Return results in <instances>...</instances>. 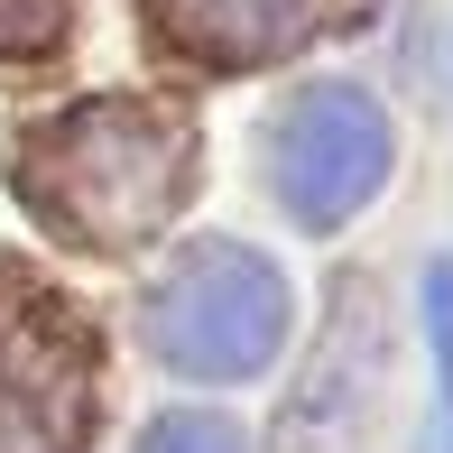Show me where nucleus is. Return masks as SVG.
<instances>
[{
	"instance_id": "1",
	"label": "nucleus",
	"mask_w": 453,
	"mask_h": 453,
	"mask_svg": "<svg viewBox=\"0 0 453 453\" xmlns=\"http://www.w3.org/2000/svg\"><path fill=\"white\" fill-rule=\"evenodd\" d=\"M185 139L167 111L139 102H84V111L47 120L19 149V195L74 241H139L176 195Z\"/></svg>"
},
{
	"instance_id": "2",
	"label": "nucleus",
	"mask_w": 453,
	"mask_h": 453,
	"mask_svg": "<svg viewBox=\"0 0 453 453\" xmlns=\"http://www.w3.org/2000/svg\"><path fill=\"white\" fill-rule=\"evenodd\" d=\"M149 352L185 380H259L287 342V287L241 241H195L149 287Z\"/></svg>"
},
{
	"instance_id": "3",
	"label": "nucleus",
	"mask_w": 453,
	"mask_h": 453,
	"mask_svg": "<svg viewBox=\"0 0 453 453\" xmlns=\"http://www.w3.org/2000/svg\"><path fill=\"white\" fill-rule=\"evenodd\" d=\"M388 176V120L380 102L352 84H315L296 93V111L278 120V195L305 232H334L352 222Z\"/></svg>"
},
{
	"instance_id": "4",
	"label": "nucleus",
	"mask_w": 453,
	"mask_h": 453,
	"mask_svg": "<svg viewBox=\"0 0 453 453\" xmlns=\"http://www.w3.org/2000/svg\"><path fill=\"white\" fill-rule=\"evenodd\" d=\"M74 435V361L65 342L0 324V453H65Z\"/></svg>"
},
{
	"instance_id": "5",
	"label": "nucleus",
	"mask_w": 453,
	"mask_h": 453,
	"mask_svg": "<svg viewBox=\"0 0 453 453\" xmlns=\"http://www.w3.org/2000/svg\"><path fill=\"white\" fill-rule=\"evenodd\" d=\"M167 37H185L213 65H259V56L296 47L305 28L324 19V0H157Z\"/></svg>"
},
{
	"instance_id": "6",
	"label": "nucleus",
	"mask_w": 453,
	"mask_h": 453,
	"mask_svg": "<svg viewBox=\"0 0 453 453\" xmlns=\"http://www.w3.org/2000/svg\"><path fill=\"white\" fill-rule=\"evenodd\" d=\"M65 28V0H0V56H37Z\"/></svg>"
},
{
	"instance_id": "7",
	"label": "nucleus",
	"mask_w": 453,
	"mask_h": 453,
	"mask_svg": "<svg viewBox=\"0 0 453 453\" xmlns=\"http://www.w3.org/2000/svg\"><path fill=\"white\" fill-rule=\"evenodd\" d=\"M139 453H241V435L222 417H157L139 435Z\"/></svg>"
}]
</instances>
